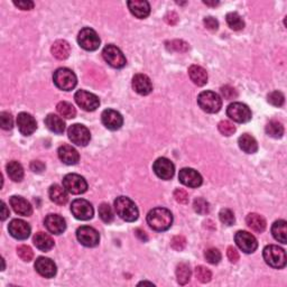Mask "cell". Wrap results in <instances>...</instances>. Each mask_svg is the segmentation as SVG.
Wrapping results in <instances>:
<instances>
[{
    "label": "cell",
    "mask_w": 287,
    "mask_h": 287,
    "mask_svg": "<svg viewBox=\"0 0 287 287\" xmlns=\"http://www.w3.org/2000/svg\"><path fill=\"white\" fill-rule=\"evenodd\" d=\"M191 275H192V272H191L190 265L186 263H181L177 265L176 268V278L177 283L180 285H185L188 284L191 280Z\"/></svg>",
    "instance_id": "cell-35"
},
{
    "label": "cell",
    "mask_w": 287,
    "mask_h": 287,
    "mask_svg": "<svg viewBox=\"0 0 287 287\" xmlns=\"http://www.w3.org/2000/svg\"><path fill=\"white\" fill-rule=\"evenodd\" d=\"M174 198H175L176 202L181 203V205H186V203H189V194L186 193V191L182 189H177L174 191Z\"/></svg>",
    "instance_id": "cell-50"
},
{
    "label": "cell",
    "mask_w": 287,
    "mask_h": 287,
    "mask_svg": "<svg viewBox=\"0 0 287 287\" xmlns=\"http://www.w3.org/2000/svg\"><path fill=\"white\" fill-rule=\"evenodd\" d=\"M115 209L120 218L127 222H134L138 219L139 211L134 201L129 198L119 197L115 201Z\"/></svg>",
    "instance_id": "cell-2"
},
{
    "label": "cell",
    "mask_w": 287,
    "mask_h": 287,
    "mask_svg": "<svg viewBox=\"0 0 287 287\" xmlns=\"http://www.w3.org/2000/svg\"><path fill=\"white\" fill-rule=\"evenodd\" d=\"M235 241L241 250L246 253H252L258 248V243L255 236L247 231H238L235 236Z\"/></svg>",
    "instance_id": "cell-14"
},
{
    "label": "cell",
    "mask_w": 287,
    "mask_h": 287,
    "mask_svg": "<svg viewBox=\"0 0 287 287\" xmlns=\"http://www.w3.org/2000/svg\"><path fill=\"white\" fill-rule=\"evenodd\" d=\"M77 238L83 246L92 248L99 245L100 235L94 228L89 226H83L78 229Z\"/></svg>",
    "instance_id": "cell-12"
},
{
    "label": "cell",
    "mask_w": 287,
    "mask_h": 287,
    "mask_svg": "<svg viewBox=\"0 0 287 287\" xmlns=\"http://www.w3.org/2000/svg\"><path fill=\"white\" fill-rule=\"evenodd\" d=\"M219 131L221 132L223 136H231L236 132V126L232 123L228 122V120H223V122L218 124Z\"/></svg>",
    "instance_id": "cell-48"
},
{
    "label": "cell",
    "mask_w": 287,
    "mask_h": 287,
    "mask_svg": "<svg viewBox=\"0 0 287 287\" xmlns=\"http://www.w3.org/2000/svg\"><path fill=\"white\" fill-rule=\"evenodd\" d=\"M227 115L236 123H245L251 119V110L245 103L234 102L228 107Z\"/></svg>",
    "instance_id": "cell-9"
},
{
    "label": "cell",
    "mask_w": 287,
    "mask_h": 287,
    "mask_svg": "<svg viewBox=\"0 0 287 287\" xmlns=\"http://www.w3.org/2000/svg\"><path fill=\"white\" fill-rule=\"evenodd\" d=\"M8 231L15 239L25 240L31 236V227L27 222L20 219H14L8 226Z\"/></svg>",
    "instance_id": "cell-17"
},
{
    "label": "cell",
    "mask_w": 287,
    "mask_h": 287,
    "mask_svg": "<svg viewBox=\"0 0 287 287\" xmlns=\"http://www.w3.org/2000/svg\"><path fill=\"white\" fill-rule=\"evenodd\" d=\"M51 52L53 54L54 57H56L57 60H66L70 56L71 53V46L68 41L64 40H59L56 41H54V44L52 45Z\"/></svg>",
    "instance_id": "cell-26"
},
{
    "label": "cell",
    "mask_w": 287,
    "mask_h": 287,
    "mask_svg": "<svg viewBox=\"0 0 287 287\" xmlns=\"http://www.w3.org/2000/svg\"><path fill=\"white\" fill-rule=\"evenodd\" d=\"M79 45L85 51H95L100 46V37L92 28H83L78 36Z\"/></svg>",
    "instance_id": "cell-7"
},
{
    "label": "cell",
    "mask_w": 287,
    "mask_h": 287,
    "mask_svg": "<svg viewBox=\"0 0 287 287\" xmlns=\"http://www.w3.org/2000/svg\"><path fill=\"white\" fill-rule=\"evenodd\" d=\"M9 203L17 214L24 215V217H30V215H32L33 207L31 205V203L24 198L14 195V197L10 198Z\"/></svg>",
    "instance_id": "cell-23"
},
{
    "label": "cell",
    "mask_w": 287,
    "mask_h": 287,
    "mask_svg": "<svg viewBox=\"0 0 287 287\" xmlns=\"http://www.w3.org/2000/svg\"><path fill=\"white\" fill-rule=\"evenodd\" d=\"M2 205V211H1V220L2 221H5V220L8 218V215H9V210H8V207L6 205L5 202L1 203Z\"/></svg>",
    "instance_id": "cell-58"
},
{
    "label": "cell",
    "mask_w": 287,
    "mask_h": 287,
    "mask_svg": "<svg viewBox=\"0 0 287 287\" xmlns=\"http://www.w3.org/2000/svg\"><path fill=\"white\" fill-rule=\"evenodd\" d=\"M44 224L47 230L54 235L63 234L66 229L65 220L59 214H48L44 220Z\"/></svg>",
    "instance_id": "cell-21"
},
{
    "label": "cell",
    "mask_w": 287,
    "mask_h": 287,
    "mask_svg": "<svg viewBox=\"0 0 287 287\" xmlns=\"http://www.w3.org/2000/svg\"><path fill=\"white\" fill-rule=\"evenodd\" d=\"M165 20H166V23L169 25H175L178 20V16L176 15V12L170 11L165 16Z\"/></svg>",
    "instance_id": "cell-56"
},
{
    "label": "cell",
    "mask_w": 287,
    "mask_h": 287,
    "mask_svg": "<svg viewBox=\"0 0 287 287\" xmlns=\"http://www.w3.org/2000/svg\"><path fill=\"white\" fill-rule=\"evenodd\" d=\"M14 5L22 10H31L34 8V2L30 1V0H27V1H14Z\"/></svg>",
    "instance_id": "cell-54"
},
{
    "label": "cell",
    "mask_w": 287,
    "mask_h": 287,
    "mask_svg": "<svg viewBox=\"0 0 287 287\" xmlns=\"http://www.w3.org/2000/svg\"><path fill=\"white\" fill-rule=\"evenodd\" d=\"M48 195H49V199H51V201H53L54 203H56V205H64L69 200L68 194H66V190L57 184H54L49 188Z\"/></svg>",
    "instance_id": "cell-30"
},
{
    "label": "cell",
    "mask_w": 287,
    "mask_h": 287,
    "mask_svg": "<svg viewBox=\"0 0 287 287\" xmlns=\"http://www.w3.org/2000/svg\"><path fill=\"white\" fill-rule=\"evenodd\" d=\"M147 223L155 231L168 230L173 223L172 212L165 207H155L147 214Z\"/></svg>",
    "instance_id": "cell-1"
},
{
    "label": "cell",
    "mask_w": 287,
    "mask_h": 287,
    "mask_svg": "<svg viewBox=\"0 0 287 287\" xmlns=\"http://www.w3.org/2000/svg\"><path fill=\"white\" fill-rule=\"evenodd\" d=\"M195 276H197L198 281L201 283H209L211 281L212 274L209 269L205 266H198L195 268Z\"/></svg>",
    "instance_id": "cell-44"
},
{
    "label": "cell",
    "mask_w": 287,
    "mask_h": 287,
    "mask_svg": "<svg viewBox=\"0 0 287 287\" xmlns=\"http://www.w3.org/2000/svg\"><path fill=\"white\" fill-rule=\"evenodd\" d=\"M17 255L20 259L24 261H31L34 257V252H33L32 248L30 246H26V245H22L17 248Z\"/></svg>",
    "instance_id": "cell-46"
},
{
    "label": "cell",
    "mask_w": 287,
    "mask_h": 287,
    "mask_svg": "<svg viewBox=\"0 0 287 287\" xmlns=\"http://www.w3.org/2000/svg\"><path fill=\"white\" fill-rule=\"evenodd\" d=\"M63 188L71 194H82L88 190V183L81 175L68 174L63 178Z\"/></svg>",
    "instance_id": "cell-8"
},
{
    "label": "cell",
    "mask_w": 287,
    "mask_h": 287,
    "mask_svg": "<svg viewBox=\"0 0 287 287\" xmlns=\"http://www.w3.org/2000/svg\"><path fill=\"white\" fill-rule=\"evenodd\" d=\"M246 222L248 224V227L258 234H261V232L265 231L266 229V220L261 217V215L257 213H250L247 215Z\"/></svg>",
    "instance_id": "cell-33"
},
{
    "label": "cell",
    "mask_w": 287,
    "mask_h": 287,
    "mask_svg": "<svg viewBox=\"0 0 287 287\" xmlns=\"http://www.w3.org/2000/svg\"><path fill=\"white\" fill-rule=\"evenodd\" d=\"M266 264L273 268H284L286 266V253L285 250L275 245L266 246L263 252Z\"/></svg>",
    "instance_id": "cell-3"
},
{
    "label": "cell",
    "mask_w": 287,
    "mask_h": 287,
    "mask_svg": "<svg viewBox=\"0 0 287 287\" xmlns=\"http://www.w3.org/2000/svg\"><path fill=\"white\" fill-rule=\"evenodd\" d=\"M128 8L135 17L140 19L146 18L149 12H151V6L145 0H131V1H128Z\"/></svg>",
    "instance_id": "cell-24"
},
{
    "label": "cell",
    "mask_w": 287,
    "mask_h": 287,
    "mask_svg": "<svg viewBox=\"0 0 287 287\" xmlns=\"http://www.w3.org/2000/svg\"><path fill=\"white\" fill-rule=\"evenodd\" d=\"M153 169L157 176L162 180H170L174 176L175 173V166L168 159L165 157H161V159L156 160L155 163L153 165Z\"/></svg>",
    "instance_id": "cell-15"
},
{
    "label": "cell",
    "mask_w": 287,
    "mask_h": 287,
    "mask_svg": "<svg viewBox=\"0 0 287 287\" xmlns=\"http://www.w3.org/2000/svg\"><path fill=\"white\" fill-rule=\"evenodd\" d=\"M239 147L241 151L247 154H255L258 151V143L252 136L248 134H244L239 137L238 139Z\"/></svg>",
    "instance_id": "cell-31"
},
{
    "label": "cell",
    "mask_w": 287,
    "mask_h": 287,
    "mask_svg": "<svg viewBox=\"0 0 287 287\" xmlns=\"http://www.w3.org/2000/svg\"><path fill=\"white\" fill-rule=\"evenodd\" d=\"M132 88L138 94L147 95L153 91L151 79L145 74H136L132 79Z\"/></svg>",
    "instance_id": "cell-22"
},
{
    "label": "cell",
    "mask_w": 287,
    "mask_h": 287,
    "mask_svg": "<svg viewBox=\"0 0 287 287\" xmlns=\"http://www.w3.org/2000/svg\"><path fill=\"white\" fill-rule=\"evenodd\" d=\"M101 120L103 126L109 129V130H118L122 128L123 123V116L118 111L114 109H106L102 112Z\"/></svg>",
    "instance_id": "cell-18"
},
{
    "label": "cell",
    "mask_w": 287,
    "mask_h": 287,
    "mask_svg": "<svg viewBox=\"0 0 287 287\" xmlns=\"http://www.w3.org/2000/svg\"><path fill=\"white\" fill-rule=\"evenodd\" d=\"M227 256L229 258V260L231 261V263H237V261L239 260V253L237 251V249L234 247H229L228 250H227Z\"/></svg>",
    "instance_id": "cell-53"
},
{
    "label": "cell",
    "mask_w": 287,
    "mask_h": 287,
    "mask_svg": "<svg viewBox=\"0 0 287 287\" xmlns=\"http://www.w3.org/2000/svg\"><path fill=\"white\" fill-rule=\"evenodd\" d=\"M220 220L221 222L226 224V226H232L236 222V218L234 212H232L230 209H222L220 211L219 213Z\"/></svg>",
    "instance_id": "cell-47"
},
{
    "label": "cell",
    "mask_w": 287,
    "mask_h": 287,
    "mask_svg": "<svg viewBox=\"0 0 287 287\" xmlns=\"http://www.w3.org/2000/svg\"><path fill=\"white\" fill-rule=\"evenodd\" d=\"M203 23H205V26L209 31L214 32V31H217L218 28H219V22L213 17H205V20H203Z\"/></svg>",
    "instance_id": "cell-52"
},
{
    "label": "cell",
    "mask_w": 287,
    "mask_h": 287,
    "mask_svg": "<svg viewBox=\"0 0 287 287\" xmlns=\"http://www.w3.org/2000/svg\"><path fill=\"white\" fill-rule=\"evenodd\" d=\"M33 243L41 251H49L54 247V240L49 235L45 232H37L33 239Z\"/></svg>",
    "instance_id": "cell-28"
},
{
    "label": "cell",
    "mask_w": 287,
    "mask_h": 287,
    "mask_svg": "<svg viewBox=\"0 0 287 287\" xmlns=\"http://www.w3.org/2000/svg\"><path fill=\"white\" fill-rule=\"evenodd\" d=\"M268 102L274 107H282L285 102V97L281 91H273L267 97Z\"/></svg>",
    "instance_id": "cell-42"
},
{
    "label": "cell",
    "mask_w": 287,
    "mask_h": 287,
    "mask_svg": "<svg viewBox=\"0 0 287 287\" xmlns=\"http://www.w3.org/2000/svg\"><path fill=\"white\" fill-rule=\"evenodd\" d=\"M266 134L273 138H281L284 135V126L277 120H270L266 124Z\"/></svg>",
    "instance_id": "cell-36"
},
{
    "label": "cell",
    "mask_w": 287,
    "mask_h": 287,
    "mask_svg": "<svg viewBox=\"0 0 287 287\" xmlns=\"http://www.w3.org/2000/svg\"><path fill=\"white\" fill-rule=\"evenodd\" d=\"M226 18L227 24L229 25V27H230L231 30L234 31L244 30L245 22L239 14H237V12H229Z\"/></svg>",
    "instance_id": "cell-38"
},
{
    "label": "cell",
    "mask_w": 287,
    "mask_h": 287,
    "mask_svg": "<svg viewBox=\"0 0 287 287\" xmlns=\"http://www.w3.org/2000/svg\"><path fill=\"white\" fill-rule=\"evenodd\" d=\"M68 135L70 140L72 141L73 144L78 145V146H86V145L90 143L91 139V134L89 129L80 123L72 124V126L69 128Z\"/></svg>",
    "instance_id": "cell-10"
},
{
    "label": "cell",
    "mask_w": 287,
    "mask_h": 287,
    "mask_svg": "<svg viewBox=\"0 0 287 287\" xmlns=\"http://www.w3.org/2000/svg\"><path fill=\"white\" fill-rule=\"evenodd\" d=\"M71 211H72L73 215L78 220H83V221L90 220L93 217L94 213L92 205L84 199L74 200L72 202V205H71Z\"/></svg>",
    "instance_id": "cell-11"
},
{
    "label": "cell",
    "mask_w": 287,
    "mask_h": 287,
    "mask_svg": "<svg viewBox=\"0 0 287 287\" xmlns=\"http://www.w3.org/2000/svg\"><path fill=\"white\" fill-rule=\"evenodd\" d=\"M45 124L46 127L54 134H63L65 130V123L64 120L57 115L49 114L46 118H45Z\"/></svg>",
    "instance_id": "cell-29"
},
{
    "label": "cell",
    "mask_w": 287,
    "mask_h": 287,
    "mask_svg": "<svg viewBox=\"0 0 287 287\" xmlns=\"http://www.w3.org/2000/svg\"><path fill=\"white\" fill-rule=\"evenodd\" d=\"M35 269L41 276L52 278L56 275V265L52 259L46 257H39L35 261Z\"/></svg>",
    "instance_id": "cell-19"
},
{
    "label": "cell",
    "mask_w": 287,
    "mask_h": 287,
    "mask_svg": "<svg viewBox=\"0 0 287 287\" xmlns=\"http://www.w3.org/2000/svg\"><path fill=\"white\" fill-rule=\"evenodd\" d=\"M178 180H180L182 184L189 186V188H199L203 182L201 174H200L198 170L189 167L182 168L180 170Z\"/></svg>",
    "instance_id": "cell-16"
},
{
    "label": "cell",
    "mask_w": 287,
    "mask_h": 287,
    "mask_svg": "<svg viewBox=\"0 0 287 287\" xmlns=\"http://www.w3.org/2000/svg\"><path fill=\"white\" fill-rule=\"evenodd\" d=\"M205 257L207 263H210L212 265H217L220 263V260H221V252H220L218 249L215 248H210L207 249L205 253Z\"/></svg>",
    "instance_id": "cell-45"
},
{
    "label": "cell",
    "mask_w": 287,
    "mask_h": 287,
    "mask_svg": "<svg viewBox=\"0 0 287 287\" xmlns=\"http://www.w3.org/2000/svg\"><path fill=\"white\" fill-rule=\"evenodd\" d=\"M59 157L60 160L66 165H76L79 160H80V155L76 148H73L70 145H63L59 148Z\"/></svg>",
    "instance_id": "cell-25"
},
{
    "label": "cell",
    "mask_w": 287,
    "mask_h": 287,
    "mask_svg": "<svg viewBox=\"0 0 287 287\" xmlns=\"http://www.w3.org/2000/svg\"><path fill=\"white\" fill-rule=\"evenodd\" d=\"M135 234L141 241H147L148 240V237L146 235V232L143 231V230H140V229H137V230L135 231Z\"/></svg>",
    "instance_id": "cell-57"
},
{
    "label": "cell",
    "mask_w": 287,
    "mask_h": 287,
    "mask_svg": "<svg viewBox=\"0 0 287 287\" xmlns=\"http://www.w3.org/2000/svg\"><path fill=\"white\" fill-rule=\"evenodd\" d=\"M272 234L278 243L287 244V223L284 220H278L274 222L272 227Z\"/></svg>",
    "instance_id": "cell-32"
},
{
    "label": "cell",
    "mask_w": 287,
    "mask_h": 287,
    "mask_svg": "<svg viewBox=\"0 0 287 287\" xmlns=\"http://www.w3.org/2000/svg\"><path fill=\"white\" fill-rule=\"evenodd\" d=\"M53 81L59 89L63 91H70L76 88L78 79L73 71L66 68H61L54 72Z\"/></svg>",
    "instance_id": "cell-5"
},
{
    "label": "cell",
    "mask_w": 287,
    "mask_h": 287,
    "mask_svg": "<svg viewBox=\"0 0 287 287\" xmlns=\"http://www.w3.org/2000/svg\"><path fill=\"white\" fill-rule=\"evenodd\" d=\"M7 173L10 180L14 182H20L24 178V168L17 161H11L7 164Z\"/></svg>",
    "instance_id": "cell-34"
},
{
    "label": "cell",
    "mask_w": 287,
    "mask_h": 287,
    "mask_svg": "<svg viewBox=\"0 0 287 287\" xmlns=\"http://www.w3.org/2000/svg\"><path fill=\"white\" fill-rule=\"evenodd\" d=\"M74 99H76L78 106L85 111H94L100 106V100L97 95L84 90L78 91L74 95Z\"/></svg>",
    "instance_id": "cell-13"
},
{
    "label": "cell",
    "mask_w": 287,
    "mask_h": 287,
    "mask_svg": "<svg viewBox=\"0 0 287 287\" xmlns=\"http://www.w3.org/2000/svg\"><path fill=\"white\" fill-rule=\"evenodd\" d=\"M190 79L193 81L194 84L202 86L206 84L207 82V73L206 71L199 65H191L189 68Z\"/></svg>",
    "instance_id": "cell-27"
},
{
    "label": "cell",
    "mask_w": 287,
    "mask_h": 287,
    "mask_svg": "<svg viewBox=\"0 0 287 287\" xmlns=\"http://www.w3.org/2000/svg\"><path fill=\"white\" fill-rule=\"evenodd\" d=\"M193 207H194V211L197 212V213L201 214V215L207 214L210 212L209 202H207L206 200L202 199V198H198V199L194 200Z\"/></svg>",
    "instance_id": "cell-40"
},
{
    "label": "cell",
    "mask_w": 287,
    "mask_h": 287,
    "mask_svg": "<svg viewBox=\"0 0 287 287\" xmlns=\"http://www.w3.org/2000/svg\"><path fill=\"white\" fill-rule=\"evenodd\" d=\"M31 169L35 173H41L45 169V164L41 161H33L31 163Z\"/></svg>",
    "instance_id": "cell-55"
},
{
    "label": "cell",
    "mask_w": 287,
    "mask_h": 287,
    "mask_svg": "<svg viewBox=\"0 0 287 287\" xmlns=\"http://www.w3.org/2000/svg\"><path fill=\"white\" fill-rule=\"evenodd\" d=\"M170 246L176 251H182L186 247V239L183 236H175L170 240Z\"/></svg>",
    "instance_id": "cell-49"
},
{
    "label": "cell",
    "mask_w": 287,
    "mask_h": 287,
    "mask_svg": "<svg viewBox=\"0 0 287 287\" xmlns=\"http://www.w3.org/2000/svg\"><path fill=\"white\" fill-rule=\"evenodd\" d=\"M221 93L222 95L224 97V99H227V100H231V99H235L237 98V95H238V93H237V91L235 88H232V86L230 85H224L221 88Z\"/></svg>",
    "instance_id": "cell-51"
},
{
    "label": "cell",
    "mask_w": 287,
    "mask_h": 287,
    "mask_svg": "<svg viewBox=\"0 0 287 287\" xmlns=\"http://www.w3.org/2000/svg\"><path fill=\"white\" fill-rule=\"evenodd\" d=\"M198 103L200 108L207 114H215L222 107V99L213 91H203L199 94Z\"/></svg>",
    "instance_id": "cell-4"
},
{
    "label": "cell",
    "mask_w": 287,
    "mask_h": 287,
    "mask_svg": "<svg viewBox=\"0 0 287 287\" xmlns=\"http://www.w3.org/2000/svg\"><path fill=\"white\" fill-rule=\"evenodd\" d=\"M102 56L108 64L116 69H122L127 63L126 57H124L123 52L120 51L117 46H115V45L112 44L107 45V46L103 48Z\"/></svg>",
    "instance_id": "cell-6"
},
{
    "label": "cell",
    "mask_w": 287,
    "mask_h": 287,
    "mask_svg": "<svg viewBox=\"0 0 287 287\" xmlns=\"http://www.w3.org/2000/svg\"><path fill=\"white\" fill-rule=\"evenodd\" d=\"M206 6H218L219 1H203Z\"/></svg>",
    "instance_id": "cell-59"
},
{
    "label": "cell",
    "mask_w": 287,
    "mask_h": 287,
    "mask_svg": "<svg viewBox=\"0 0 287 287\" xmlns=\"http://www.w3.org/2000/svg\"><path fill=\"white\" fill-rule=\"evenodd\" d=\"M99 217L105 223H111L114 221V212H112L110 205L108 203H102L99 206Z\"/></svg>",
    "instance_id": "cell-39"
},
{
    "label": "cell",
    "mask_w": 287,
    "mask_h": 287,
    "mask_svg": "<svg viewBox=\"0 0 287 287\" xmlns=\"http://www.w3.org/2000/svg\"><path fill=\"white\" fill-rule=\"evenodd\" d=\"M17 126L20 134L24 136H31L36 130L37 123L35 118L27 112H20L17 117Z\"/></svg>",
    "instance_id": "cell-20"
},
{
    "label": "cell",
    "mask_w": 287,
    "mask_h": 287,
    "mask_svg": "<svg viewBox=\"0 0 287 287\" xmlns=\"http://www.w3.org/2000/svg\"><path fill=\"white\" fill-rule=\"evenodd\" d=\"M56 110L59 114L66 119H73L77 116V110L72 103L66 102V101H61L57 103Z\"/></svg>",
    "instance_id": "cell-37"
},
{
    "label": "cell",
    "mask_w": 287,
    "mask_h": 287,
    "mask_svg": "<svg viewBox=\"0 0 287 287\" xmlns=\"http://www.w3.org/2000/svg\"><path fill=\"white\" fill-rule=\"evenodd\" d=\"M166 47H167L169 51L184 53L189 49V44L185 43L184 41L175 40V41H168V43H166Z\"/></svg>",
    "instance_id": "cell-41"
},
{
    "label": "cell",
    "mask_w": 287,
    "mask_h": 287,
    "mask_svg": "<svg viewBox=\"0 0 287 287\" xmlns=\"http://www.w3.org/2000/svg\"><path fill=\"white\" fill-rule=\"evenodd\" d=\"M0 126L3 130H11L14 127V118H12L11 114L6 111H2L0 114Z\"/></svg>",
    "instance_id": "cell-43"
}]
</instances>
